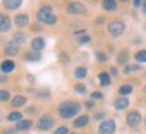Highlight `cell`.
Wrapping results in <instances>:
<instances>
[{
  "label": "cell",
  "mask_w": 146,
  "mask_h": 134,
  "mask_svg": "<svg viewBox=\"0 0 146 134\" xmlns=\"http://www.w3.org/2000/svg\"><path fill=\"white\" fill-rule=\"evenodd\" d=\"M27 102V99L23 97V95H16L12 98V102H11V106L12 107H22L24 106Z\"/></svg>",
  "instance_id": "obj_15"
},
{
  "label": "cell",
  "mask_w": 146,
  "mask_h": 134,
  "mask_svg": "<svg viewBox=\"0 0 146 134\" xmlns=\"http://www.w3.org/2000/svg\"><path fill=\"white\" fill-rule=\"evenodd\" d=\"M89 121H90L89 115H80L74 121V126L75 127H83V126H86L89 123Z\"/></svg>",
  "instance_id": "obj_16"
},
{
  "label": "cell",
  "mask_w": 146,
  "mask_h": 134,
  "mask_svg": "<svg viewBox=\"0 0 146 134\" xmlns=\"http://www.w3.org/2000/svg\"><path fill=\"white\" fill-rule=\"evenodd\" d=\"M115 131V122L113 119L103 121L99 125V134H113Z\"/></svg>",
  "instance_id": "obj_4"
},
{
  "label": "cell",
  "mask_w": 146,
  "mask_h": 134,
  "mask_svg": "<svg viewBox=\"0 0 146 134\" xmlns=\"http://www.w3.org/2000/svg\"><path fill=\"white\" fill-rule=\"evenodd\" d=\"M138 70H141V67L137 66V64H134V66H127L126 68L123 70L125 74H129V72H133V71H138Z\"/></svg>",
  "instance_id": "obj_27"
},
{
  "label": "cell",
  "mask_w": 146,
  "mask_h": 134,
  "mask_svg": "<svg viewBox=\"0 0 146 134\" xmlns=\"http://www.w3.org/2000/svg\"><path fill=\"white\" fill-rule=\"evenodd\" d=\"M55 134H68V129L66 126H60V127H58L55 130Z\"/></svg>",
  "instance_id": "obj_29"
},
{
  "label": "cell",
  "mask_w": 146,
  "mask_h": 134,
  "mask_svg": "<svg viewBox=\"0 0 146 134\" xmlns=\"http://www.w3.org/2000/svg\"><path fill=\"white\" fill-rule=\"evenodd\" d=\"M32 111H35V109H34V107H30V109H28V113H32Z\"/></svg>",
  "instance_id": "obj_39"
},
{
  "label": "cell",
  "mask_w": 146,
  "mask_h": 134,
  "mask_svg": "<svg viewBox=\"0 0 146 134\" xmlns=\"http://www.w3.org/2000/svg\"><path fill=\"white\" fill-rule=\"evenodd\" d=\"M11 28V19L5 15H0V32H5Z\"/></svg>",
  "instance_id": "obj_10"
},
{
  "label": "cell",
  "mask_w": 146,
  "mask_h": 134,
  "mask_svg": "<svg viewBox=\"0 0 146 134\" xmlns=\"http://www.w3.org/2000/svg\"><path fill=\"white\" fill-rule=\"evenodd\" d=\"M129 105H130V102H129V99L126 98V97H121V98L118 99H115V102H114V107H115V110H125L126 107H129Z\"/></svg>",
  "instance_id": "obj_9"
},
{
  "label": "cell",
  "mask_w": 146,
  "mask_h": 134,
  "mask_svg": "<svg viewBox=\"0 0 146 134\" xmlns=\"http://www.w3.org/2000/svg\"><path fill=\"white\" fill-rule=\"evenodd\" d=\"M0 70L3 72H11L15 70V62L11 60V59H7V60H3L1 64H0Z\"/></svg>",
  "instance_id": "obj_12"
},
{
  "label": "cell",
  "mask_w": 146,
  "mask_h": 134,
  "mask_svg": "<svg viewBox=\"0 0 146 134\" xmlns=\"http://www.w3.org/2000/svg\"><path fill=\"white\" fill-rule=\"evenodd\" d=\"M36 16H38V20H39V22H43V23H46V24H51V26L58 22L56 16L52 13V8L48 7V5L42 7Z\"/></svg>",
  "instance_id": "obj_2"
},
{
  "label": "cell",
  "mask_w": 146,
  "mask_h": 134,
  "mask_svg": "<svg viewBox=\"0 0 146 134\" xmlns=\"http://www.w3.org/2000/svg\"><path fill=\"white\" fill-rule=\"evenodd\" d=\"M3 5H4L7 9H18L20 5H22V0H3Z\"/></svg>",
  "instance_id": "obj_13"
},
{
  "label": "cell",
  "mask_w": 146,
  "mask_h": 134,
  "mask_svg": "<svg viewBox=\"0 0 146 134\" xmlns=\"http://www.w3.org/2000/svg\"><path fill=\"white\" fill-rule=\"evenodd\" d=\"M90 42V36L89 35H83L79 38V43L80 44H84V43H89Z\"/></svg>",
  "instance_id": "obj_31"
},
{
  "label": "cell",
  "mask_w": 146,
  "mask_h": 134,
  "mask_svg": "<svg viewBox=\"0 0 146 134\" xmlns=\"http://www.w3.org/2000/svg\"><path fill=\"white\" fill-rule=\"evenodd\" d=\"M131 93H133V87L130 85H122L119 87V94H122V95H127Z\"/></svg>",
  "instance_id": "obj_24"
},
{
  "label": "cell",
  "mask_w": 146,
  "mask_h": 134,
  "mask_svg": "<svg viewBox=\"0 0 146 134\" xmlns=\"http://www.w3.org/2000/svg\"><path fill=\"white\" fill-rule=\"evenodd\" d=\"M60 60H62V62H68V60H70V58H68V55H67V54H60Z\"/></svg>",
  "instance_id": "obj_33"
},
{
  "label": "cell",
  "mask_w": 146,
  "mask_h": 134,
  "mask_svg": "<svg viewBox=\"0 0 146 134\" xmlns=\"http://www.w3.org/2000/svg\"><path fill=\"white\" fill-rule=\"evenodd\" d=\"M134 58L137 59L138 62L145 63L146 62V50H141V51H138V52L134 55Z\"/></svg>",
  "instance_id": "obj_23"
},
{
  "label": "cell",
  "mask_w": 146,
  "mask_h": 134,
  "mask_svg": "<svg viewBox=\"0 0 146 134\" xmlns=\"http://www.w3.org/2000/svg\"><path fill=\"white\" fill-rule=\"evenodd\" d=\"M42 55L39 52H28L27 54V59L28 60H40Z\"/></svg>",
  "instance_id": "obj_25"
},
{
  "label": "cell",
  "mask_w": 146,
  "mask_h": 134,
  "mask_svg": "<svg viewBox=\"0 0 146 134\" xmlns=\"http://www.w3.org/2000/svg\"><path fill=\"white\" fill-rule=\"evenodd\" d=\"M99 82H101L102 86H109L111 83V79H110V75L107 74V72H101L99 74Z\"/></svg>",
  "instance_id": "obj_19"
},
{
  "label": "cell",
  "mask_w": 146,
  "mask_h": 134,
  "mask_svg": "<svg viewBox=\"0 0 146 134\" xmlns=\"http://www.w3.org/2000/svg\"><path fill=\"white\" fill-rule=\"evenodd\" d=\"M134 5H135V7H141V5H142V0H134Z\"/></svg>",
  "instance_id": "obj_35"
},
{
  "label": "cell",
  "mask_w": 146,
  "mask_h": 134,
  "mask_svg": "<svg viewBox=\"0 0 146 134\" xmlns=\"http://www.w3.org/2000/svg\"><path fill=\"white\" fill-rule=\"evenodd\" d=\"M97 60H99V62H106V60H107V55L105 52L98 51V52H97Z\"/></svg>",
  "instance_id": "obj_28"
},
{
  "label": "cell",
  "mask_w": 146,
  "mask_h": 134,
  "mask_svg": "<svg viewBox=\"0 0 146 134\" xmlns=\"http://www.w3.org/2000/svg\"><path fill=\"white\" fill-rule=\"evenodd\" d=\"M9 99V93L5 90H0V102H7Z\"/></svg>",
  "instance_id": "obj_26"
},
{
  "label": "cell",
  "mask_w": 146,
  "mask_h": 134,
  "mask_svg": "<svg viewBox=\"0 0 146 134\" xmlns=\"http://www.w3.org/2000/svg\"><path fill=\"white\" fill-rule=\"evenodd\" d=\"M103 98V95H102V93H99V91H94L93 94H91V99H102Z\"/></svg>",
  "instance_id": "obj_32"
},
{
  "label": "cell",
  "mask_w": 146,
  "mask_h": 134,
  "mask_svg": "<svg viewBox=\"0 0 146 134\" xmlns=\"http://www.w3.org/2000/svg\"><path fill=\"white\" fill-rule=\"evenodd\" d=\"M121 1H129V0H121Z\"/></svg>",
  "instance_id": "obj_40"
},
{
  "label": "cell",
  "mask_w": 146,
  "mask_h": 134,
  "mask_svg": "<svg viewBox=\"0 0 146 134\" xmlns=\"http://www.w3.org/2000/svg\"><path fill=\"white\" fill-rule=\"evenodd\" d=\"M86 107H87V109H93V107H94V102H93V101L86 102Z\"/></svg>",
  "instance_id": "obj_34"
},
{
  "label": "cell",
  "mask_w": 146,
  "mask_h": 134,
  "mask_svg": "<svg viewBox=\"0 0 146 134\" xmlns=\"http://www.w3.org/2000/svg\"><path fill=\"white\" fill-rule=\"evenodd\" d=\"M4 51L7 55H9V56H15V55L19 52V47L16 44H8V46H5Z\"/></svg>",
  "instance_id": "obj_18"
},
{
  "label": "cell",
  "mask_w": 146,
  "mask_h": 134,
  "mask_svg": "<svg viewBox=\"0 0 146 134\" xmlns=\"http://www.w3.org/2000/svg\"><path fill=\"white\" fill-rule=\"evenodd\" d=\"M143 90H145V93H146V86H145V89H143Z\"/></svg>",
  "instance_id": "obj_41"
},
{
  "label": "cell",
  "mask_w": 146,
  "mask_h": 134,
  "mask_svg": "<svg viewBox=\"0 0 146 134\" xmlns=\"http://www.w3.org/2000/svg\"><path fill=\"white\" fill-rule=\"evenodd\" d=\"M102 117H103V114H102V113H98V114H95V119H101Z\"/></svg>",
  "instance_id": "obj_37"
},
{
  "label": "cell",
  "mask_w": 146,
  "mask_h": 134,
  "mask_svg": "<svg viewBox=\"0 0 146 134\" xmlns=\"http://www.w3.org/2000/svg\"><path fill=\"white\" fill-rule=\"evenodd\" d=\"M107 30L113 36H119L125 31V23L119 22V20H114L107 26Z\"/></svg>",
  "instance_id": "obj_3"
},
{
  "label": "cell",
  "mask_w": 146,
  "mask_h": 134,
  "mask_svg": "<svg viewBox=\"0 0 146 134\" xmlns=\"http://www.w3.org/2000/svg\"><path fill=\"white\" fill-rule=\"evenodd\" d=\"M7 119L9 121V122H12V121H20V119H23V114L22 113H18V111H13V113H11V114H8V117H7Z\"/></svg>",
  "instance_id": "obj_22"
},
{
  "label": "cell",
  "mask_w": 146,
  "mask_h": 134,
  "mask_svg": "<svg viewBox=\"0 0 146 134\" xmlns=\"http://www.w3.org/2000/svg\"><path fill=\"white\" fill-rule=\"evenodd\" d=\"M13 22H15V24L18 27H26L30 23V18H28V15H26V13H19V15L15 16Z\"/></svg>",
  "instance_id": "obj_8"
},
{
  "label": "cell",
  "mask_w": 146,
  "mask_h": 134,
  "mask_svg": "<svg viewBox=\"0 0 146 134\" xmlns=\"http://www.w3.org/2000/svg\"><path fill=\"white\" fill-rule=\"evenodd\" d=\"M75 91H76V93H80V94H84V93H86V86L76 85L75 86Z\"/></svg>",
  "instance_id": "obj_30"
},
{
  "label": "cell",
  "mask_w": 146,
  "mask_h": 134,
  "mask_svg": "<svg viewBox=\"0 0 146 134\" xmlns=\"http://www.w3.org/2000/svg\"><path fill=\"white\" fill-rule=\"evenodd\" d=\"M67 12L70 15H82L86 12V7L79 1H72L68 7H67Z\"/></svg>",
  "instance_id": "obj_5"
},
{
  "label": "cell",
  "mask_w": 146,
  "mask_h": 134,
  "mask_svg": "<svg viewBox=\"0 0 146 134\" xmlns=\"http://www.w3.org/2000/svg\"><path fill=\"white\" fill-rule=\"evenodd\" d=\"M117 68H115V67H111V74H113V75H117Z\"/></svg>",
  "instance_id": "obj_38"
},
{
  "label": "cell",
  "mask_w": 146,
  "mask_h": 134,
  "mask_svg": "<svg viewBox=\"0 0 146 134\" xmlns=\"http://www.w3.org/2000/svg\"><path fill=\"white\" fill-rule=\"evenodd\" d=\"M87 75V68L86 67H78L75 70V76L78 79H83Z\"/></svg>",
  "instance_id": "obj_21"
},
{
  "label": "cell",
  "mask_w": 146,
  "mask_h": 134,
  "mask_svg": "<svg viewBox=\"0 0 146 134\" xmlns=\"http://www.w3.org/2000/svg\"><path fill=\"white\" fill-rule=\"evenodd\" d=\"M31 126H32V121L31 119H20V121H18V122H16L15 129L20 130V131H24V130L31 129Z\"/></svg>",
  "instance_id": "obj_11"
},
{
  "label": "cell",
  "mask_w": 146,
  "mask_h": 134,
  "mask_svg": "<svg viewBox=\"0 0 146 134\" xmlns=\"http://www.w3.org/2000/svg\"><path fill=\"white\" fill-rule=\"evenodd\" d=\"M38 127L40 130H50L52 127V119H51V117L50 115H44L42 117L38 122Z\"/></svg>",
  "instance_id": "obj_7"
},
{
  "label": "cell",
  "mask_w": 146,
  "mask_h": 134,
  "mask_svg": "<svg viewBox=\"0 0 146 134\" xmlns=\"http://www.w3.org/2000/svg\"><path fill=\"white\" fill-rule=\"evenodd\" d=\"M102 5H103V8L106 9V11H114V9H117V1L115 0H103Z\"/></svg>",
  "instance_id": "obj_17"
},
{
  "label": "cell",
  "mask_w": 146,
  "mask_h": 134,
  "mask_svg": "<svg viewBox=\"0 0 146 134\" xmlns=\"http://www.w3.org/2000/svg\"><path fill=\"white\" fill-rule=\"evenodd\" d=\"M24 42H26V35L22 34V32H16L15 36H13V43L16 46H19V44H23Z\"/></svg>",
  "instance_id": "obj_20"
},
{
  "label": "cell",
  "mask_w": 146,
  "mask_h": 134,
  "mask_svg": "<svg viewBox=\"0 0 146 134\" xmlns=\"http://www.w3.org/2000/svg\"><path fill=\"white\" fill-rule=\"evenodd\" d=\"M31 47H32L34 51L39 52V51H42V50L44 48V40L42 39V38H35V39L32 40Z\"/></svg>",
  "instance_id": "obj_14"
},
{
  "label": "cell",
  "mask_w": 146,
  "mask_h": 134,
  "mask_svg": "<svg viewBox=\"0 0 146 134\" xmlns=\"http://www.w3.org/2000/svg\"><path fill=\"white\" fill-rule=\"evenodd\" d=\"M79 110H80V103L75 102V101H66V102H62L60 106H59V114L64 119L72 118L74 115H76V113Z\"/></svg>",
  "instance_id": "obj_1"
},
{
  "label": "cell",
  "mask_w": 146,
  "mask_h": 134,
  "mask_svg": "<svg viewBox=\"0 0 146 134\" xmlns=\"http://www.w3.org/2000/svg\"><path fill=\"white\" fill-rule=\"evenodd\" d=\"M141 121H142V117L138 111H130L127 115H126V122H127L129 126H133L134 127V126L139 125Z\"/></svg>",
  "instance_id": "obj_6"
},
{
  "label": "cell",
  "mask_w": 146,
  "mask_h": 134,
  "mask_svg": "<svg viewBox=\"0 0 146 134\" xmlns=\"http://www.w3.org/2000/svg\"><path fill=\"white\" fill-rule=\"evenodd\" d=\"M142 9H143V12L146 13V0H142Z\"/></svg>",
  "instance_id": "obj_36"
}]
</instances>
